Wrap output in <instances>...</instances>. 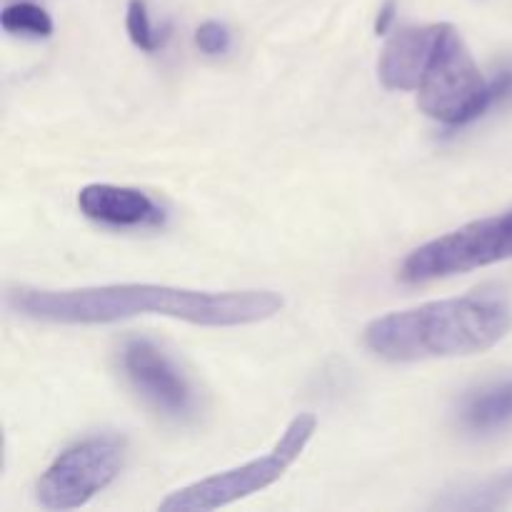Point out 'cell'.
<instances>
[{
    "label": "cell",
    "mask_w": 512,
    "mask_h": 512,
    "mask_svg": "<svg viewBox=\"0 0 512 512\" xmlns=\"http://www.w3.org/2000/svg\"><path fill=\"white\" fill-rule=\"evenodd\" d=\"M508 218H510V223H512V210H508Z\"/></svg>",
    "instance_id": "2e32d148"
},
{
    "label": "cell",
    "mask_w": 512,
    "mask_h": 512,
    "mask_svg": "<svg viewBox=\"0 0 512 512\" xmlns=\"http://www.w3.org/2000/svg\"><path fill=\"white\" fill-rule=\"evenodd\" d=\"M3 30L23 38H48L53 33V18L35 3H13L0 15Z\"/></svg>",
    "instance_id": "7c38bea8"
},
{
    "label": "cell",
    "mask_w": 512,
    "mask_h": 512,
    "mask_svg": "<svg viewBox=\"0 0 512 512\" xmlns=\"http://www.w3.org/2000/svg\"><path fill=\"white\" fill-rule=\"evenodd\" d=\"M395 15H398V0H385L375 18V35H388L395 23Z\"/></svg>",
    "instance_id": "9a60e30c"
},
{
    "label": "cell",
    "mask_w": 512,
    "mask_h": 512,
    "mask_svg": "<svg viewBox=\"0 0 512 512\" xmlns=\"http://www.w3.org/2000/svg\"><path fill=\"white\" fill-rule=\"evenodd\" d=\"M125 28H128V35L130 40H133L135 48L145 50V53H158L165 45V33H160V30L150 23L145 0H130L128 13H125Z\"/></svg>",
    "instance_id": "4fadbf2b"
},
{
    "label": "cell",
    "mask_w": 512,
    "mask_h": 512,
    "mask_svg": "<svg viewBox=\"0 0 512 512\" xmlns=\"http://www.w3.org/2000/svg\"><path fill=\"white\" fill-rule=\"evenodd\" d=\"M195 45L200 53L205 55H223L230 48V30L218 20H205L198 30H195Z\"/></svg>",
    "instance_id": "5bb4252c"
},
{
    "label": "cell",
    "mask_w": 512,
    "mask_h": 512,
    "mask_svg": "<svg viewBox=\"0 0 512 512\" xmlns=\"http://www.w3.org/2000/svg\"><path fill=\"white\" fill-rule=\"evenodd\" d=\"M512 330V305L500 290H475L375 318L363 340L390 363L465 358L495 348Z\"/></svg>",
    "instance_id": "7a4b0ae2"
},
{
    "label": "cell",
    "mask_w": 512,
    "mask_h": 512,
    "mask_svg": "<svg viewBox=\"0 0 512 512\" xmlns=\"http://www.w3.org/2000/svg\"><path fill=\"white\" fill-rule=\"evenodd\" d=\"M78 208L93 223L115 230L158 228L165 210L148 193L128 185L90 183L78 193Z\"/></svg>",
    "instance_id": "ba28073f"
},
{
    "label": "cell",
    "mask_w": 512,
    "mask_h": 512,
    "mask_svg": "<svg viewBox=\"0 0 512 512\" xmlns=\"http://www.w3.org/2000/svg\"><path fill=\"white\" fill-rule=\"evenodd\" d=\"M18 315L53 325H105L135 315H163L203 328H238L270 320L283 310L275 290H190L153 283L95 285L75 290L15 288L8 295Z\"/></svg>",
    "instance_id": "6da1fadb"
},
{
    "label": "cell",
    "mask_w": 512,
    "mask_h": 512,
    "mask_svg": "<svg viewBox=\"0 0 512 512\" xmlns=\"http://www.w3.org/2000/svg\"><path fill=\"white\" fill-rule=\"evenodd\" d=\"M512 258V223L508 213L473 220L463 228L420 245L400 265V280L410 285L453 278Z\"/></svg>",
    "instance_id": "5b68a950"
},
{
    "label": "cell",
    "mask_w": 512,
    "mask_h": 512,
    "mask_svg": "<svg viewBox=\"0 0 512 512\" xmlns=\"http://www.w3.org/2000/svg\"><path fill=\"white\" fill-rule=\"evenodd\" d=\"M512 500V468L488 475L483 480L463 483L445 490L433 505L435 510H495Z\"/></svg>",
    "instance_id": "8fae6325"
},
{
    "label": "cell",
    "mask_w": 512,
    "mask_h": 512,
    "mask_svg": "<svg viewBox=\"0 0 512 512\" xmlns=\"http://www.w3.org/2000/svg\"><path fill=\"white\" fill-rule=\"evenodd\" d=\"M510 98L512 70H503L488 83L463 35L445 23L438 48L418 88L420 110L448 128H463Z\"/></svg>",
    "instance_id": "3957f363"
},
{
    "label": "cell",
    "mask_w": 512,
    "mask_h": 512,
    "mask_svg": "<svg viewBox=\"0 0 512 512\" xmlns=\"http://www.w3.org/2000/svg\"><path fill=\"white\" fill-rule=\"evenodd\" d=\"M315 428H318V418L315 415H295L288 423V428L283 430L278 443H275V448L270 453H265L263 458L248 460V463L238 465V468H230L225 473L210 475V478H203L198 483H190L185 488L175 490V493H170L160 503V510H218L270 488L303 455L310 438H313Z\"/></svg>",
    "instance_id": "277c9868"
},
{
    "label": "cell",
    "mask_w": 512,
    "mask_h": 512,
    "mask_svg": "<svg viewBox=\"0 0 512 512\" xmlns=\"http://www.w3.org/2000/svg\"><path fill=\"white\" fill-rule=\"evenodd\" d=\"M455 418L470 435H495L512 428V378L465 395Z\"/></svg>",
    "instance_id": "30bf717a"
},
{
    "label": "cell",
    "mask_w": 512,
    "mask_h": 512,
    "mask_svg": "<svg viewBox=\"0 0 512 512\" xmlns=\"http://www.w3.org/2000/svg\"><path fill=\"white\" fill-rule=\"evenodd\" d=\"M125 463V438L93 435L50 463L35 485L38 503L48 510H75L108 488Z\"/></svg>",
    "instance_id": "8992f818"
},
{
    "label": "cell",
    "mask_w": 512,
    "mask_h": 512,
    "mask_svg": "<svg viewBox=\"0 0 512 512\" xmlns=\"http://www.w3.org/2000/svg\"><path fill=\"white\" fill-rule=\"evenodd\" d=\"M443 28L445 23H433L398 30L380 53V83L388 90H418L438 48Z\"/></svg>",
    "instance_id": "9c48e42d"
},
{
    "label": "cell",
    "mask_w": 512,
    "mask_h": 512,
    "mask_svg": "<svg viewBox=\"0 0 512 512\" xmlns=\"http://www.w3.org/2000/svg\"><path fill=\"white\" fill-rule=\"evenodd\" d=\"M120 368L135 390L153 408L175 420H185L195 413V393L173 360L155 343L133 338L120 350Z\"/></svg>",
    "instance_id": "52a82bcc"
}]
</instances>
